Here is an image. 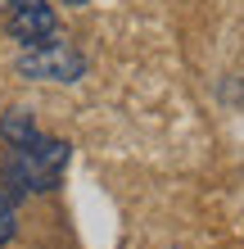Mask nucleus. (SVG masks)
<instances>
[{
    "mask_svg": "<svg viewBox=\"0 0 244 249\" xmlns=\"http://www.w3.org/2000/svg\"><path fill=\"white\" fill-rule=\"evenodd\" d=\"M36 123H32V113H23V109H9L5 118H0V141H27V136H36Z\"/></svg>",
    "mask_w": 244,
    "mask_h": 249,
    "instance_id": "nucleus-4",
    "label": "nucleus"
},
{
    "mask_svg": "<svg viewBox=\"0 0 244 249\" xmlns=\"http://www.w3.org/2000/svg\"><path fill=\"white\" fill-rule=\"evenodd\" d=\"M86 68H91L86 54L73 41H64L59 32L50 41H41V46H27L18 54V77H27V82H81Z\"/></svg>",
    "mask_w": 244,
    "mask_h": 249,
    "instance_id": "nucleus-2",
    "label": "nucleus"
},
{
    "mask_svg": "<svg viewBox=\"0 0 244 249\" xmlns=\"http://www.w3.org/2000/svg\"><path fill=\"white\" fill-rule=\"evenodd\" d=\"M59 5H68V9H77V5H91V0H59Z\"/></svg>",
    "mask_w": 244,
    "mask_h": 249,
    "instance_id": "nucleus-7",
    "label": "nucleus"
},
{
    "mask_svg": "<svg viewBox=\"0 0 244 249\" xmlns=\"http://www.w3.org/2000/svg\"><path fill=\"white\" fill-rule=\"evenodd\" d=\"M27 5H36V0H5V9H27Z\"/></svg>",
    "mask_w": 244,
    "mask_h": 249,
    "instance_id": "nucleus-6",
    "label": "nucleus"
},
{
    "mask_svg": "<svg viewBox=\"0 0 244 249\" xmlns=\"http://www.w3.org/2000/svg\"><path fill=\"white\" fill-rule=\"evenodd\" d=\"M68 159H73V145L54 141L46 131H36V136H27V141H9L5 154H0V190H5L9 199L50 195V190H59V181H64Z\"/></svg>",
    "mask_w": 244,
    "mask_h": 249,
    "instance_id": "nucleus-1",
    "label": "nucleus"
},
{
    "mask_svg": "<svg viewBox=\"0 0 244 249\" xmlns=\"http://www.w3.org/2000/svg\"><path fill=\"white\" fill-rule=\"evenodd\" d=\"M5 27H9V36L27 50V46H41V41H50L54 32H59V14H54L46 0H36V5H27V9H9Z\"/></svg>",
    "mask_w": 244,
    "mask_h": 249,
    "instance_id": "nucleus-3",
    "label": "nucleus"
},
{
    "mask_svg": "<svg viewBox=\"0 0 244 249\" xmlns=\"http://www.w3.org/2000/svg\"><path fill=\"white\" fill-rule=\"evenodd\" d=\"M14 231H18V217H14V199L0 190V245L14 240Z\"/></svg>",
    "mask_w": 244,
    "mask_h": 249,
    "instance_id": "nucleus-5",
    "label": "nucleus"
}]
</instances>
